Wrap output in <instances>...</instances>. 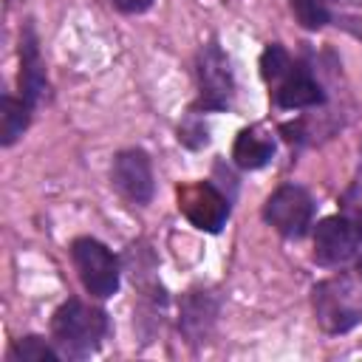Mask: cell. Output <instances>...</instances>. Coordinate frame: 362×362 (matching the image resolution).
<instances>
[{"mask_svg":"<svg viewBox=\"0 0 362 362\" xmlns=\"http://www.w3.org/2000/svg\"><path fill=\"white\" fill-rule=\"evenodd\" d=\"M235 93V79L226 54L218 42H209L198 54V107L201 110H223L229 107Z\"/></svg>","mask_w":362,"mask_h":362,"instance_id":"obj_6","label":"cell"},{"mask_svg":"<svg viewBox=\"0 0 362 362\" xmlns=\"http://www.w3.org/2000/svg\"><path fill=\"white\" fill-rule=\"evenodd\" d=\"M291 57H288V51L283 48V45H277V42H272L266 51H263V57H260V74H263V79L269 82V85H274L288 68H291Z\"/></svg>","mask_w":362,"mask_h":362,"instance_id":"obj_16","label":"cell"},{"mask_svg":"<svg viewBox=\"0 0 362 362\" xmlns=\"http://www.w3.org/2000/svg\"><path fill=\"white\" fill-rule=\"evenodd\" d=\"M274 93V105L283 110H300V107H314L325 99L320 82L311 76L308 68L291 62V68L272 85Z\"/></svg>","mask_w":362,"mask_h":362,"instance_id":"obj_9","label":"cell"},{"mask_svg":"<svg viewBox=\"0 0 362 362\" xmlns=\"http://www.w3.org/2000/svg\"><path fill=\"white\" fill-rule=\"evenodd\" d=\"M62 354L59 351H54L45 339H40V337H23V339H17L14 345H11V351H8V359L11 362H57Z\"/></svg>","mask_w":362,"mask_h":362,"instance_id":"obj_14","label":"cell"},{"mask_svg":"<svg viewBox=\"0 0 362 362\" xmlns=\"http://www.w3.org/2000/svg\"><path fill=\"white\" fill-rule=\"evenodd\" d=\"M51 334L62 356L85 359L102 345L107 334V317L102 308H93L82 300H68L54 311Z\"/></svg>","mask_w":362,"mask_h":362,"instance_id":"obj_1","label":"cell"},{"mask_svg":"<svg viewBox=\"0 0 362 362\" xmlns=\"http://www.w3.org/2000/svg\"><path fill=\"white\" fill-rule=\"evenodd\" d=\"M263 218L283 238H303L311 226V218H314V201L303 187L283 184L266 198Z\"/></svg>","mask_w":362,"mask_h":362,"instance_id":"obj_4","label":"cell"},{"mask_svg":"<svg viewBox=\"0 0 362 362\" xmlns=\"http://www.w3.org/2000/svg\"><path fill=\"white\" fill-rule=\"evenodd\" d=\"M113 187L133 204H150L153 198V167L144 150H122L113 158V170H110Z\"/></svg>","mask_w":362,"mask_h":362,"instance_id":"obj_8","label":"cell"},{"mask_svg":"<svg viewBox=\"0 0 362 362\" xmlns=\"http://www.w3.org/2000/svg\"><path fill=\"white\" fill-rule=\"evenodd\" d=\"M232 158L240 170H260L274 158V141L257 130V127H246L238 133L235 147H232Z\"/></svg>","mask_w":362,"mask_h":362,"instance_id":"obj_11","label":"cell"},{"mask_svg":"<svg viewBox=\"0 0 362 362\" xmlns=\"http://www.w3.org/2000/svg\"><path fill=\"white\" fill-rule=\"evenodd\" d=\"M288 3H291V11L303 28L317 31V28L331 23V6H328L331 0H288Z\"/></svg>","mask_w":362,"mask_h":362,"instance_id":"obj_15","label":"cell"},{"mask_svg":"<svg viewBox=\"0 0 362 362\" xmlns=\"http://www.w3.org/2000/svg\"><path fill=\"white\" fill-rule=\"evenodd\" d=\"M314 317L328 334H348L362 322V286L351 277H328L314 286Z\"/></svg>","mask_w":362,"mask_h":362,"instance_id":"obj_2","label":"cell"},{"mask_svg":"<svg viewBox=\"0 0 362 362\" xmlns=\"http://www.w3.org/2000/svg\"><path fill=\"white\" fill-rule=\"evenodd\" d=\"M31 105L25 102V99H14V96H3V102H0V141L8 147V144H14L20 136H23V130L28 127V122H31Z\"/></svg>","mask_w":362,"mask_h":362,"instance_id":"obj_13","label":"cell"},{"mask_svg":"<svg viewBox=\"0 0 362 362\" xmlns=\"http://www.w3.org/2000/svg\"><path fill=\"white\" fill-rule=\"evenodd\" d=\"M20 90L31 107L40 105L48 90L45 65H42V57L37 48V34L31 25L23 28V40H20Z\"/></svg>","mask_w":362,"mask_h":362,"instance_id":"obj_10","label":"cell"},{"mask_svg":"<svg viewBox=\"0 0 362 362\" xmlns=\"http://www.w3.org/2000/svg\"><path fill=\"white\" fill-rule=\"evenodd\" d=\"M71 257L90 297L107 300L119 291V260L105 243L93 238H76L71 243Z\"/></svg>","mask_w":362,"mask_h":362,"instance_id":"obj_3","label":"cell"},{"mask_svg":"<svg viewBox=\"0 0 362 362\" xmlns=\"http://www.w3.org/2000/svg\"><path fill=\"white\" fill-rule=\"evenodd\" d=\"M178 209L204 232H221L229 218V201L209 181L184 184L178 189Z\"/></svg>","mask_w":362,"mask_h":362,"instance_id":"obj_7","label":"cell"},{"mask_svg":"<svg viewBox=\"0 0 362 362\" xmlns=\"http://www.w3.org/2000/svg\"><path fill=\"white\" fill-rule=\"evenodd\" d=\"M362 249V226L345 215L322 218L314 229V260L320 266H342Z\"/></svg>","mask_w":362,"mask_h":362,"instance_id":"obj_5","label":"cell"},{"mask_svg":"<svg viewBox=\"0 0 362 362\" xmlns=\"http://www.w3.org/2000/svg\"><path fill=\"white\" fill-rule=\"evenodd\" d=\"M215 314H218V305L209 294H189L184 300V308H181V328L187 331L189 339H204L215 322Z\"/></svg>","mask_w":362,"mask_h":362,"instance_id":"obj_12","label":"cell"},{"mask_svg":"<svg viewBox=\"0 0 362 362\" xmlns=\"http://www.w3.org/2000/svg\"><path fill=\"white\" fill-rule=\"evenodd\" d=\"M359 277H362V260H359Z\"/></svg>","mask_w":362,"mask_h":362,"instance_id":"obj_18","label":"cell"},{"mask_svg":"<svg viewBox=\"0 0 362 362\" xmlns=\"http://www.w3.org/2000/svg\"><path fill=\"white\" fill-rule=\"evenodd\" d=\"M110 3L124 14H141V11H147L153 6V0H110Z\"/></svg>","mask_w":362,"mask_h":362,"instance_id":"obj_17","label":"cell"}]
</instances>
